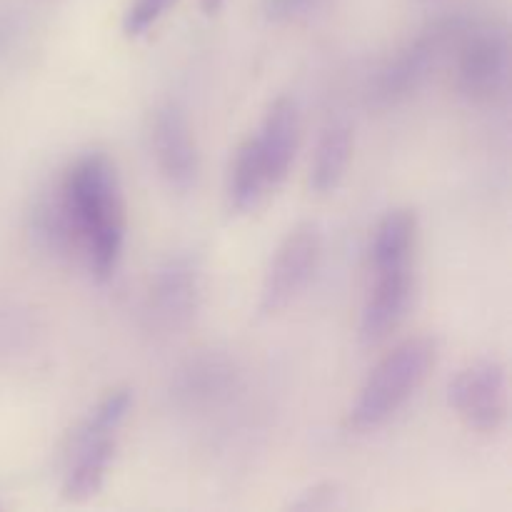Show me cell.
Here are the masks:
<instances>
[{"label": "cell", "mask_w": 512, "mask_h": 512, "mask_svg": "<svg viewBox=\"0 0 512 512\" xmlns=\"http://www.w3.org/2000/svg\"><path fill=\"white\" fill-rule=\"evenodd\" d=\"M78 233L80 255L98 280L113 278L125 248V200L118 170L105 153H85L60 180Z\"/></svg>", "instance_id": "6da1fadb"}, {"label": "cell", "mask_w": 512, "mask_h": 512, "mask_svg": "<svg viewBox=\"0 0 512 512\" xmlns=\"http://www.w3.org/2000/svg\"><path fill=\"white\" fill-rule=\"evenodd\" d=\"M435 360L438 343L428 335H415L395 345L365 378L358 400L350 408V425L363 433L383 428L423 388Z\"/></svg>", "instance_id": "7a4b0ae2"}, {"label": "cell", "mask_w": 512, "mask_h": 512, "mask_svg": "<svg viewBox=\"0 0 512 512\" xmlns=\"http://www.w3.org/2000/svg\"><path fill=\"white\" fill-rule=\"evenodd\" d=\"M130 408L133 395L128 388L110 390L70 433L60 488L65 500L83 503L100 493L118 448V430L128 418Z\"/></svg>", "instance_id": "3957f363"}, {"label": "cell", "mask_w": 512, "mask_h": 512, "mask_svg": "<svg viewBox=\"0 0 512 512\" xmlns=\"http://www.w3.org/2000/svg\"><path fill=\"white\" fill-rule=\"evenodd\" d=\"M465 15H450L430 23L413 40L403 45L375 75L370 100L380 108L398 105L418 93L435 70L453 55L455 40L465 25Z\"/></svg>", "instance_id": "277c9868"}, {"label": "cell", "mask_w": 512, "mask_h": 512, "mask_svg": "<svg viewBox=\"0 0 512 512\" xmlns=\"http://www.w3.org/2000/svg\"><path fill=\"white\" fill-rule=\"evenodd\" d=\"M510 35L498 20H465L450 58L455 83L470 103H495L510 83Z\"/></svg>", "instance_id": "5b68a950"}, {"label": "cell", "mask_w": 512, "mask_h": 512, "mask_svg": "<svg viewBox=\"0 0 512 512\" xmlns=\"http://www.w3.org/2000/svg\"><path fill=\"white\" fill-rule=\"evenodd\" d=\"M448 403L475 433H498L508 420V368L495 358H480L458 370L448 385Z\"/></svg>", "instance_id": "8992f818"}, {"label": "cell", "mask_w": 512, "mask_h": 512, "mask_svg": "<svg viewBox=\"0 0 512 512\" xmlns=\"http://www.w3.org/2000/svg\"><path fill=\"white\" fill-rule=\"evenodd\" d=\"M203 300V270L193 255H170L155 268L145 293V318L158 333H183Z\"/></svg>", "instance_id": "52a82bcc"}, {"label": "cell", "mask_w": 512, "mask_h": 512, "mask_svg": "<svg viewBox=\"0 0 512 512\" xmlns=\"http://www.w3.org/2000/svg\"><path fill=\"white\" fill-rule=\"evenodd\" d=\"M323 255V235L313 223L295 225L275 250L260 290V313L275 315L288 308L313 280Z\"/></svg>", "instance_id": "ba28073f"}, {"label": "cell", "mask_w": 512, "mask_h": 512, "mask_svg": "<svg viewBox=\"0 0 512 512\" xmlns=\"http://www.w3.org/2000/svg\"><path fill=\"white\" fill-rule=\"evenodd\" d=\"M150 150L158 173L178 193L195 188L200 175V153L193 128L178 103H163L150 123Z\"/></svg>", "instance_id": "9c48e42d"}, {"label": "cell", "mask_w": 512, "mask_h": 512, "mask_svg": "<svg viewBox=\"0 0 512 512\" xmlns=\"http://www.w3.org/2000/svg\"><path fill=\"white\" fill-rule=\"evenodd\" d=\"M375 283L365 300L363 315H360V338L365 345H375L388 338L403 318L408 315L413 303V268H390L373 270Z\"/></svg>", "instance_id": "30bf717a"}, {"label": "cell", "mask_w": 512, "mask_h": 512, "mask_svg": "<svg viewBox=\"0 0 512 512\" xmlns=\"http://www.w3.org/2000/svg\"><path fill=\"white\" fill-rule=\"evenodd\" d=\"M235 378H238L235 363L228 355L205 350L178 370L173 395L183 408H210V405L228 398Z\"/></svg>", "instance_id": "8fae6325"}, {"label": "cell", "mask_w": 512, "mask_h": 512, "mask_svg": "<svg viewBox=\"0 0 512 512\" xmlns=\"http://www.w3.org/2000/svg\"><path fill=\"white\" fill-rule=\"evenodd\" d=\"M300 138V113L298 105L288 95H280L265 113L263 125L255 133L260 158L273 188H278L293 165L295 150Z\"/></svg>", "instance_id": "7c38bea8"}, {"label": "cell", "mask_w": 512, "mask_h": 512, "mask_svg": "<svg viewBox=\"0 0 512 512\" xmlns=\"http://www.w3.org/2000/svg\"><path fill=\"white\" fill-rule=\"evenodd\" d=\"M28 233L35 248L50 258H70L73 253H80L78 233L60 193V183L40 190L28 213Z\"/></svg>", "instance_id": "4fadbf2b"}, {"label": "cell", "mask_w": 512, "mask_h": 512, "mask_svg": "<svg viewBox=\"0 0 512 512\" xmlns=\"http://www.w3.org/2000/svg\"><path fill=\"white\" fill-rule=\"evenodd\" d=\"M353 128L343 120H335L320 135L315 155L310 160V190L318 195H330L343 183L353 160Z\"/></svg>", "instance_id": "5bb4252c"}, {"label": "cell", "mask_w": 512, "mask_h": 512, "mask_svg": "<svg viewBox=\"0 0 512 512\" xmlns=\"http://www.w3.org/2000/svg\"><path fill=\"white\" fill-rule=\"evenodd\" d=\"M418 240V215L410 208H395L380 218L370 240V263L373 270L405 268L413 260Z\"/></svg>", "instance_id": "9a60e30c"}, {"label": "cell", "mask_w": 512, "mask_h": 512, "mask_svg": "<svg viewBox=\"0 0 512 512\" xmlns=\"http://www.w3.org/2000/svg\"><path fill=\"white\" fill-rule=\"evenodd\" d=\"M273 188L265 173L263 158H260L255 135H250L238 150L230 163L228 173V205L235 213H250L260 205L265 193Z\"/></svg>", "instance_id": "2e32d148"}, {"label": "cell", "mask_w": 512, "mask_h": 512, "mask_svg": "<svg viewBox=\"0 0 512 512\" xmlns=\"http://www.w3.org/2000/svg\"><path fill=\"white\" fill-rule=\"evenodd\" d=\"M175 0H133L123 15L125 38H140L165 15Z\"/></svg>", "instance_id": "e0dca14e"}, {"label": "cell", "mask_w": 512, "mask_h": 512, "mask_svg": "<svg viewBox=\"0 0 512 512\" xmlns=\"http://www.w3.org/2000/svg\"><path fill=\"white\" fill-rule=\"evenodd\" d=\"M345 508V493L335 483H320L313 488L303 490L300 498L290 503V510L300 512H330Z\"/></svg>", "instance_id": "ac0fdd59"}, {"label": "cell", "mask_w": 512, "mask_h": 512, "mask_svg": "<svg viewBox=\"0 0 512 512\" xmlns=\"http://www.w3.org/2000/svg\"><path fill=\"white\" fill-rule=\"evenodd\" d=\"M313 0H265V13L270 20H290L303 13Z\"/></svg>", "instance_id": "d6986e66"}, {"label": "cell", "mask_w": 512, "mask_h": 512, "mask_svg": "<svg viewBox=\"0 0 512 512\" xmlns=\"http://www.w3.org/2000/svg\"><path fill=\"white\" fill-rule=\"evenodd\" d=\"M225 5V0H200V8L205 15H215Z\"/></svg>", "instance_id": "ffe728a7"}]
</instances>
